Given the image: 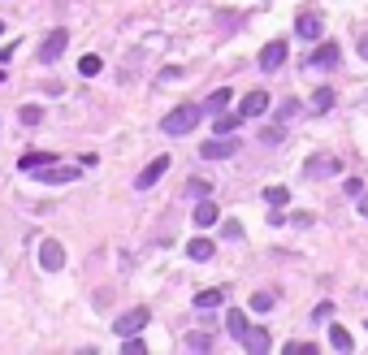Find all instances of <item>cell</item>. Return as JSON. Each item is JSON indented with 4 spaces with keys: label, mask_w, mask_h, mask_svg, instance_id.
<instances>
[{
    "label": "cell",
    "mask_w": 368,
    "mask_h": 355,
    "mask_svg": "<svg viewBox=\"0 0 368 355\" xmlns=\"http://www.w3.org/2000/svg\"><path fill=\"white\" fill-rule=\"evenodd\" d=\"M200 117H204V109H195V105H178L174 113H169V117L161 121V130H165V135H174V139H178V135H191L195 126H200Z\"/></svg>",
    "instance_id": "cell-1"
},
{
    "label": "cell",
    "mask_w": 368,
    "mask_h": 355,
    "mask_svg": "<svg viewBox=\"0 0 368 355\" xmlns=\"http://www.w3.org/2000/svg\"><path fill=\"white\" fill-rule=\"evenodd\" d=\"M334 173H342V156H334V152H316V156L304 161L308 182H316V178H334Z\"/></svg>",
    "instance_id": "cell-2"
},
{
    "label": "cell",
    "mask_w": 368,
    "mask_h": 355,
    "mask_svg": "<svg viewBox=\"0 0 368 355\" xmlns=\"http://www.w3.org/2000/svg\"><path fill=\"white\" fill-rule=\"evenodd\" d=\"M147 321H152V312H147V308H130V312H121V316L113 321V334H117V338H130V334H139Z\"/></svg>",
    "instance_id": "cell-3"
},
{
    "label": "cell",
    "mask_w": 368,
    "mask_h": 355,
    "mask_svg": "<svg viewBox=\"0 0 368 355\" xmlns=\"http://www.w3.org/2000/svg\"><path fill=\"white\" fill-rule=\"evenodd\" d=\"M65 43H69V31H61V27H57V31H48L43 43H39V61H43V65H53V61L65 53Z\"/></svg>",
    "instance_id": "cell-4"
},
{
    "label": "cell",
    "mask_w": 368,
    "mask_h": 355,
    "mask_svg": "<svg viewBox=\"0 0 368 355\" xmlns=\"http://www.w3.org/2000/svg\"><path fill=\"white\" fill-rule=\"evenodd\" d=\"M234 152H238V139L234 135H217V139H208L200 147V156L204 161H226V156H234Z\"/></svg>",
    "instance_id": "cell-5"
},
{
    "label": "cell",
    "mask_w": 368,
    "mask_h": 355,
    "mask_svg": "<svg viewBox=\"0 0 368 355\" xmlns=\"http://www.w3.org/2000/svg\"><path fill=\"white\" fill-rule=\"evenodd\" d=\"M39 264H43L48 273H57V269L65 264V247H61L57 239H43V243H39Z\"/></svg>",
    "instance_id": "cell-6"
},
{
    "label": "cell",
    "mask_w": 368,
    "mask_h": 355,
    "mask_svg": "<svg viewBox=\"0 0 368 355\" xmlns=\"http://www.w3.org/2000/svg\"><path fill=\"white\" fill-rule=\"evenodd\" d=\"M238 342H243V347H247L252 355H264L268 347H273V338H268V329H264V325H247V334H243Z\"/></svg>",
    "instance_id": "cell-7"
},
{
    "label": "cell",
    "mask_w": 368,
    "mask_h": 355,
    "mask_svg": "<svg viewBox=\"0 0 368 355\" xmlns=\"http://www.w3.org/2000/svg\"><path fill=\"white\" fill-rule=\"evenodd\" d=\"M286 53H290V48H286L282 39H273V43H268L264 53H260V69H264V74H273V69H282V65H286Z\"/></svg>",
    "instance_id": "cell-8"
},
{
    "label": "cell",
    "mask_w": 368,
    "mask_h": 355,
    "mask_svg": "<svg viewBox=\"0 0 368 355\" xmlns=\"http://www.w3.org/2000/svg\"><path fill=\"white\" fill-rule=\"evenodd\" d=\"M165 169H169V156H165V152H161V156H156L152 165H147V169H143V173L135 178V187H139V191H147V187H156L161 178H165Z\"/></svg>",
    "instance_id": "cell-9"
},
{
    "label": "cell",
    "mask_w": 368,
    "mask_h": 355,
    "mask_svg": "<svg viewBox=\"0 0 368 355\" xmlns=\"http://www.w3.org/2000/svg\"><path fill=\"white\" fill-rule=\"evenodd\" d=\"M294 31H299V39H321V35H325V18H321V13H299Z\"/></svg>",
    "instance_id": "cell-10"
},
{
    "label": "cell",
    "mask_w": 368,
    "mask_h": 355,
    "mask_svg": "<svg viewBox=\"0 0 368 355\" xmlns=\"http://www.w3.org/2000/svg\"><path fill=\"white\" fill-rule=\"evenodd\" d=\"M264 109H268V91H247V95L238 100V113L243 117H260Z\"/></svg>",
    "instance_id": "cell-11"
},
{
    "label": "cell",
    "mask_w": 368,
    "mask_h": 355,
    "mask_svg": "<svg viewBox=\"0 0 368 355\" xmlns=\"http://www.w3.org/2000/svg\"><path fill=\"white\" fill-rule=\"evenodd\" d=\"M43 165H57V152H27V156L18 161V169H22V173H39Z\"/></svg>",
    "instance_id": "cell-12"
},
{
    "label": "cell",
    "mask_w": 368,
    "mask_h": 355,
    "mask_svg": "<svg viewBox=\"0 0 368 355\" xmlns=\"http://www.w3.org/2000/svg\"><path fill=\"white\" fill-rule=\"evenodd\" d=\"M74 178H79V169H61V165H43V169H39V182H48V187L74 182Z\"/></svg>",
    "instance_id": "cell-13"
},
{
    "label": "cell",
    "mask_w": 368,
    "mask_h": 355,
    "mask_svg": "<svg viewBox=\"0 0 368 355\" xmlns=\"http://www.w3.org/2000/svg\"><path fill=\"white\" fill-rule=\"evenodd\" d=\"M221 303H226V286H212V290H200V295H195V308H200V312L221 308Z\"/></svg>",
    "instance_id": "cell-14"
},
{
    "label": "cell",
    "mask_w": 368,
    "mask_h": 355,
    "mask_svg": "<svg viewBox=\"0 0 368 355\" xmlns=\"http://www.w3.org/2000/svg\"><path fill=\"white\" fill-rule=\"evenodd\" d=\"M217 217H221V213H217V204L204 195L200 204H195V225H217Z\"/></svg>",
    "instance_id": "cell-15"
},
{
    "label": "cell",
    "mask_w": 368,
    "mask_h": 355,
    "mask_svg": "<svg viewBox=\"0 0 368 355\" xmlns=\"http://www.w3.org/2000/svg\"><path fill=\"white\" fill-rule=\"evenodd\" d=\"M186 256H191L195 264H204V260H212V243H208V239H191V247H186Z\"/></svg>",
    "instance_id": "cell-16"
},
{
    "label": "cell",
    "mask_w": 368,
    "mask_h": 355,
    "mask_svg": "<svg viewBox=\"0 0 368 355\" xmlns=\"http://www.w3.org/2000/svg\"><path fill=\"white\" fill-rule=\"evenodd\" d=\"M312 65H321V69L338 65V43H325V48H316V57H312Z\"/></svg>",
    "instance_id": "cell-17"
},
{
    "label": "cell",
    "mask_w": 368,
    "mask_h": 355,
    "mask_svg": "<svg viewBox=\"0 0 368 355\" xmlns=\"http://www.w3.org/2000/svg\"><path fill=\"white\" fill-rule=\"evenodd\" d=\"M226 325H230V334H234V338H243V334H247V325H252V321H247V312H238V308H230Z\"/></svg>",
    "instance_id": "cell-18"
},
{
    "label": "cell",
    "mask_w": 368,
    "mask_h": 355,
    "mask_svg": "<svg viewBox=\"0 0 368 355\" xmlns=\"http://www.w3.org/2000/svg\"><path fill=\"white\" fill-rule=\"evenodd\" d=\"M329 347H334V351H351L355 342H351V334H347L342 325H334V329H329Z\"/></svg>",
    "instance_id": "cell-19"
},
{
    "label": "cell",
    "mask_w": 368,
    "mask_h": 355,
    "mask_svg": "<svg viewBox=\"0 0 368 355\" xmlns=\"http://www.w3.org/2000/svg\"><path fill=\"white\" fill-rule=\"evenodd\" d=\"M217 109H230V91H226V87L212 91V95L204 100V113H217Z\"/></svg>",
    "instance_id": "cell-20"
},
{
    "label": "cell",
    "mask_w": 368,
    "mask_h": 355,
    "mask_svg": "<svg viewBox=\"0 0 368 355\" xmlns=\"http://www.w3.org/2000/svg\"><path fill=\"white\" fill-rule=\"evenodd\" d=\"M238 121H243V113H221V117H217V135H234Z\"/></svg>",
    "instance_id": "cell-21"
},
{
    "label": "cell",
    "mask_w": 368,
    "mask_h": 355,
    "mask_svg": "<svg viewBox=\"0 0 368 355\" xmlns=\"http://www.w3.org/2000/svg\"><path fill=\"white\" fill-rule=\"evenodd\" d=\"M100 69H104V61L95 57V53H87V57L79 61V74H87V79H91V74H100Z\"/></svg>",
    "instance_id": "cell-22"
},
{
    "label": "cell",
    "mask_w": 368,
    "mask_h": 355,
    "mask_svg": "<svg viewBox=\"0 0 368 355\" xmlns=\"http://www.w3.org/2000/svg\"><path fill=\"white\" fill-rule=\"evenodd\" d=\"M312 109H321V113H325V109H334V91H329V87H316V95H312Z\"/></svg>",
    "instance_id": "cell-23"
},
{
    "label": "cell",
    "mask_w": 368,
    "mask_h": 355,
    "mask_svg": "<svg viewBox=\"0 0 368 355\" xmlns=\"http://www.w3.org/2000/svg\"><path fill=\"white\" fill-rule=\"evenodd\" d=\"M273 303H278V299H273V290H256V295H252V308H256V312H268Z\"/></svg>",
    "instance_id": "cell-24"
},
{
    "label": "cell",
    "mask_w": 368,
    "mask_h": 355,
    "mask_svg": "<svg viewBox=\"0 0 368 355\" xmlns=\"http://www.w3.org/2000/svg\"><path fill=\"white\" fill-rule=\"evenodd\" d=\"M18 117H22V126H39V121H43V109H39V105H27Z\"/></svg>",
    "instance_id": "cell-25"
},
{
    "label": "cell",
    "mask_w": 368,
    "mask_h": 355,
    "mask_svg": "<svg viewBox=\"0 0 368 355\" xmlns=\"http://www.w3.org/2000/svg\"><path fill=\"white\" fill-rule=\"evenodd\" d=\"M264 199H268L273 208H282L286 199H290V191H286V187H268V191H264Z\"/></svg>",
    "instance_id": "cell-26"
},
{
    "label": "cell",
    "mask_w": 368,
    "mask_h": 355,
    "mask_svg": "<svg viewBox=\"0 0 368 355\" xmlns=\"http://www.w3.org/2000/svg\"><path fill=\"white\" fill-rule=\"evenodd\" d=\"M186 347H191V351H212V338H208V334H191Z\"/></svg>",
    "instance_id": "cell-27"
},
{
    "label": "cell",
    "mask_w": 368,
    "mask_h": 355,
    "mask_svg": "<svg viewBox=\"0 0 368 355\" xmlns=\"http://www.w3.org/2000/svg\"><path fill=\"white\" fill-rule=\"evenodd\" d=\"M208 191H212V182H208V178H191V195H195V199H204Z\"/></svg>",
    "instance_id": "cell-28"
},
{
    "label": "cell",
    "mask_w": 368,
    "mask_h": 355,
    "mask_svg": "<svg viewBox=\"0 0 368 355\" xmlns=\"http://www.w3.org/2000/svg\"><path fill=\"white\" fill-rule=\"evenodd\" d=\"M260 143H282V126H264V130H260Z\"/></svg>",
    "instance_id": "cell-29"
},
{
    "label": "cell",
    "mask_w": 368,
    "mask_h": 355,
    "mask_svg": "<svg viewBox=\"0 0 368 355\" xmlns=\"http://www.w3.org/2000/svg\"><path fill=\"white\" fill-rule=\"evenodd\" d=\"M294 113H299V100H282V109H278V117H282V121H290Z\"/></svg>",
    "instance_id": "cell-30"
},
{
    "label": "cell",
    "mask_w": 368,
    "mask_h": 355,
    "mask_svg": "<svg viewBox=\"0 0 368 355\" xmlns=\"http://www.w3.org/2000/svg\"><path fill=\"white\" fill-rule=\"evenodd\" d=\"M316 347L312 342H286V355H312Z\"/></svg>",
    "instance_id": "cell-31"
},
{
    "label": "cell",
    "mask_w": 368,
    "mask_h": 355,
    "mask_svg": "<svg viewBox=\"0 0 368 355\" xmlns=\"http://www.w3.org/2000/svg\"><path fill=\"white\" fill-rule=\"evenodd\" d=\"M121 342H126V355H143V351H147V347H143L135 334H130V338H121Z\"/></svg>",
    "instance_id": "cell-32"
},
{
    "label": "cell",
    "mask_w": 368,
    "mask_h": 355,
    "mask_svg": "<svg viewBox=\"0 0 368 355\" xmlns=\"http://www.w3.org/2000/svg\"><path fill=\"white\" fill-rule=\"evenodd\" d=\"M360 57H364V61H368V35H364V39H360Z\"/></svg>",
    "instance_id": "cell-33"
},
{
    "label": "cell",
    "mask_w": 368,
    "mask_h": 355,
    "mask_svg": "<svg viewBox=\"0 0 368 355\" xmlns=\"http://www.w3.org/2000/svg\"><path fill=\"white\" fill-rule=\"evenodd\" d=\"M360 213H364V217H368V195H360Z\"/></svg>",
    "instance_id": "cell-34"
},
{
    "label": "cell",
    "mask_w": 368,
    "mask_h": 355,
    "mask_svg": "<svg viewBox=\"0 0 368 355\" xmlns=\"http://www.w3.org/2000/svg\"><path fill=\"white\" fill-rule=\"evenodd\" d=\"M0 83H5V69H0Z\"/></svg>",
    "instance_id": "cell-35"
},
{
    "label": "cell",
    "mask_w": 368,
    "mask_h": 355,
    "mask_svg": "<svg viewBox=\"0 0 368 355\" xmlns=\"http://www.w3.org/2000/svg\"><path fill=\"white\" fill-rule=\"evenodd\" d=\"M0 35H5V27H0Z\"/></svg>",
    "instance_id": "cell-36"
}]
</instances>
